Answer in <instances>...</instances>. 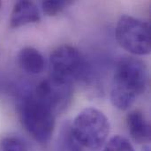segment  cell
<instances>
[{
	"instance_id": "3",
	"label": "cell",
	"mask_w": 151,
	"mask_h": 151,
	"mask_svg": "<svg viewBox=\"0 0 151 151\" xmlns=\"http://www.w3.org/2000/svg\"><path fill=\"white\" fill-rule=\"evenodd\" d=\"M72 129L84 148L98 150L106 143L111 125L103 111L90 107L77 115L72 124Z\"/></svg>"
},
{
	"instance_id": "2",
	"label": "cell",
	"mask_w": 151,
	"mask_h": 151,
	"mask_svg": "<svg viewBox=\"0 0 151 151\" xmlns=\"http://www.w3.org/2000/svg\"><path fill=\"white\" fill-rule=\"evenodd\" d=\"M22 125L39 143L50 142L55 128L56 115L33 94L23 98L19 106Z\"/></svg>"
},
{
	"instance_id": "14",
	"label": "cell",
	"mask_w": 151,
	"mask_h": 151,
	"mask_svg": "<svg viewBox=\"0 0 151 151\" xmlns=\"http://www.w3.org/2000/svg\"><path fill=\"white\" fill-rule=\"evenodd\" d=\"M0 7H1V2H0Z\"/></svg>"
},
{
	"instance_id": "9",
	"label": "cell",
	"mask_w": 151,
	"mask_h": 151,
	"mask_svg": "<svg viewBox=\"0 0 151 151\" xmlns=\"http://www.w3.org/2000/svg\"><path fill=\"white\" fill-rule=\"evenodd\" d=\"M18 62L19 66L30 74H39L45 67L42 55L33 47L23 48L18 55Z\"/></svg>"
},
{
	"instance_id": "12",
	"label": "cell",
	"mask_w": 151,
	"mask_h": 151,
	"mask_svg": "<svg viewBox=\"0 0 151 151\" xmlns=\"http://www.w3.org/2000/svg\"><path fill=\"white\" fill-rule=\"evenodd\" d=\"M104 151H135L131 142L125 137L117 135L106 142Z\"/></svg>"
},
{
	"instance_id": "4",
	"label": "cell",
	"mask_w": 151,
	"mask_h": 151,
	"mask_svg": "<svg viewBox=\"0 0 151 151\" xmlns=\"http://www.w3.org/2000/svg\"><path fill=\"white\" fill-rule=\"evenodd\" d=\"M115 36L119 45L134 55L143 56L150 52V27L139 19L121 16L116 25Z\"/></svg>"
},
{
	"instance_id": "5",
	"label": "cell",
	"mask_w": 151,
	"mask_h": 151,
	"mask_svg": "<svg viewBox=\"0 0 151 151\" xmlns=\"http://www.w3.org/2000/svg\"><path fill=\"white\" fill-rule=\"evenodd\" d=\"M50 75L73 83L87 73V62L81 51L71 45L58 47L50 57Z\"/></svg>"
},
{
	"instance_id": "8",
	"label": "cell",
	"mask_w": 151,
	"mask_h": 151,
	"mask_svg": "<svg viewBox=\"0 0 151 151\" xmlns=\"http://www.w3.org/2000/svg\"><path fill=\"white\" fill-rule=\"evenodd\" d=\"M127 123L131 137L135 142L139 144L150 142V125L142 111L137 110L131 111L127 117Z\"/></svg>"
},
{
	"instance_id": "11",
	"label": "cell",
	"mask_w": 151,
	"mask_h": 151,
	"mask_svg": "<svg viewBox=\"0 0 151 151\" xmlns=\"http://www.w3.org/2000/svg\"><path fill=\"white\" fill-rule=\"evenodd\" d=\"M73 1L65 0H47L42 3L43 12L48 16H56L64 9L72 5Z\"/></svg>"
},
{
	"instance_id": "13",
	"label": "cell",
	"mask_w": 151,
	"mask_h": 151,
	"mask_svg": "<svg viewBox=\"0 0 151 151\" xmlns=\"http://www.w3.org/2000/svg\"><path fill=\"white\" fill-rule=\"evenodd\" d=\"M2 151H27L26 143L15 136L5 137L1 142Z\"/></svg>"
},
{
	"instance_id": "7",
	"label": "cell",
	"mask_w": 151,
	"mask_h": 151,
	"mask_svg": "<svg viewBox=\"0 0 151 151\" xmlns=\"http://www.w3.org/2000/svg\"><path fill=\"white\" fill-rule=\"evenodd\" d=\"M41 19L40 12L35 3L27 0L17 2L11 13L10 27H19L29 23L38 22Z\"/></svg>"
},
{
	"instance_id": "10",
	"label": "cell",
	"mask_w": 151,
	"mask_h": 151,
	"mask_svg": "<svg viewBox=\"0 0 151 151\" xmlns=\"http://www.w3.org/2000/svg\"><path fill=\"white\" fill-rule=\"evenodd\" d=\"M58 146L59 151H83L84 147L75 137L72 124L66 122L60 129L58 138Z\"/></svg>"
},
{
	"instance_id": "6",
	"label": "cell",
	"mask_w": 151,
	"mask_h": 151,
	"mask_svg": "<svg viewBox=\"0 0 151 151\" xmlns=\"http://www.w3.org/2000/svg\"><path fill=\"white\" fill-rule=\"evenodd\" d=\"M33 96L43 103L57 116L64 112L72 103L73 83L50 75L37 85Z\"/></svg>"
},
{
	"instance_id": "1",
	"label": "cell",
	"mask_w": 151,
	"mask_h": 151,
	"mask_svg": "<svg viewBox=\"0 0 151 151\" xmlns=\"http://www.w3.org/2000/svg\"><path fill=\"white\" fill-rule=\"evenodd\" d=\"M149 82L148 69L137 58L126 56L117 63L111 90L112 105L121 111L129 109L143 94Z\"/></svg>"
}]
</instances>
